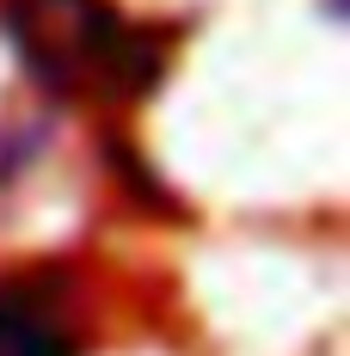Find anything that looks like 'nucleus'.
<instances>
[{
	"label": "nucleus",
	"instance_id": "obj_1",
	"mask_svg": "<svg viewBox=\"0 0 350 356\" xmlns=\"http://www.w3.org/2000/svg\"><path fill=\"white\" fill-rule=\"evenodd\" d=\"M6 37L31 80L62 99H136L160 80L154 37L136 31L111 0H13Z\"/></svg>",
	"mask_w": 350,
	"mask_h": 356
},
{
	"label": "nucleus",
	"instance_id": "obj_2",
	"mask_svg": "<svg viewBox=\"0 0 350 356\" xmlns=\"http://www.w3.org/2000/svg\"><path fill=\"white\" fill-rule=\"evenodd\" d=\"M74 320L62 314L56 289L31 283V277H13L0 283V356H74Z\"/></svg>",
	"mask_w": 350,
	"mask_h": 356
}]
</instances>
